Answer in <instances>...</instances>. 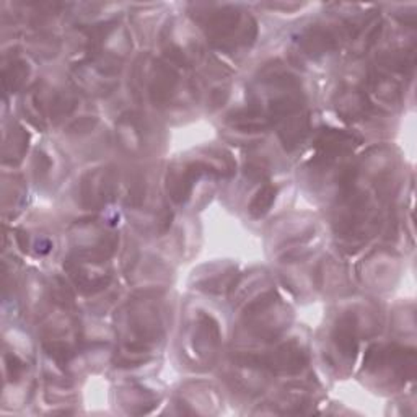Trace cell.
<instances>
[{
	"label": "cell",
	"instance_id": "1",
	"mask_svg": "<svg viewBox=\"0 0 417 417\" xmlns=\"http://www.w3.org/2000/svg\"><path fill=\"white\" fill-rule=\"evenodd\" d=\"M246 364H255L273 371L282 374H297L307 365V353L295 344H284L278 351L271 352L266 357H246Z\"/></svg>",
	"mask_w": 417,
	"mask_h": 417
},
{
	"label": "cell",
	"instance_id": "2",
	"mask_svg": "<svg viewBox=\"0 0 417 417\" xmlns=\"http://www.w3.org/2000/svg\"><path fill=\"white\" fill-rule=\"evenodd\" d=\"M202 175L201 165L199 162L191 163L183 170H171L168 173V180H166V188H168V194L175 202H184L189 197L193 189V183L199 176Z\"/></svg>",
	"mask_w": 417,
	"mask_h": 417
},
{
	"label": "cell",
	"instance_id": "3",
	"mask_svg": "<svg viewBox=\"0 0 417 417\" xmlns=\"http://www.w3.org/2000/svg\"><path fill=\"white\" fill-rule=\"evenodd\" d=\"M353 142H356V137L352 134L336 129H326L321 133L318 140H316V147H318L321 155L333 158L339 155V153L351 151L353 145H356Z\"/></svg>",
	"mask_w": 417,
	"mask_h": 417
},
{
	"label": "cell",
	"instance_id": "4",
	"mask_svg": "<svg viewBox=\"0 0 417 417\" xmlns=\"http://www.w3.org/2000/svg\"><path fill=\"white\" fill-rule=\"evenodd\" d=\"M300 44L307 52L323 54V52H328L329 49H333L336 43H334V38L331 36L329 31L315 28V30L307 31V33L302 36Z\"/></svg>",
	"mask_w": 417,
	"mask_h": 417
},
{
	"label": "cell",
	"instance_id": "5",
	"mask_svg": "<svg viewBox=\"0 0 417 417\" xmlns=\"http://www.w3.org/2000/svg\"><path fill=\"white\" fill-rule=\"evenodd\" d=\"M334 341H336V346L339 351H341L344 356L352 359L357 352V339H356V329L351 321L347 318H344L341 323L338 324L336 331H334Z\"/></svg>",
	"mask_w": 417,
	"mask_h": 417
},
{
	"label": "cell",
	"instance_id": "6",
	"mask_svg": "<svg viewBox=\"0 0 417 417\" xmlns=\"http://www.w3.org/2000/svg\"><path fill=\"white\" fill-rule=\"evenodd\" d=\"M275 194H278V189L274 186L266 184L264 188H261L251 204H249V214H251V217L260 219V217L267 214L275 201Z\"/></svg>",
	"mask_w": 417,
	"mask_h": 417
},
{
	"label": "cell",
	"instance_id": "7",
	"mask_svg": "<svg viewBox=\"0 0 417 417\" xmlns=\"http://www.w3.org/2000/svg\"><path fill=\"white\" fill-rule=\"evenodd\" d=\"M12 66V69L3 72V85H6V88H8V85H10L12 81V90H17L23 84V79L26 74H28V67H26L23 62H15V64Z\"/></svg>",
	"mask_w": 417,
	"mask_h": 417
},
{
	"label": "cell",
	"instance_id": "8",
	"mask_svg": "<svg viewBox=\"0 0 417 417\" xmlns=\"http://www.w3.org/2000/svg\"><path fill=\"white\" fill-rule=\"evenodd\" d=\"M144 197H145V184L142 181H139V183L133 184V188H130L129 204L130 206H140V202L144 201Z\"/></svg>",
	"mask_w": 417,
	"mask_h": 417
},
{
	"label": "cell",
	"instance_id": "9",
	"mask_svg": "<svg viewBox=\"0 0 417 417\" xmlns=\"http://www.w3.org/2000/svg\"><path fill=\"white\" fill-rule=\"evenodd\" d=\"M48 351L57 362H66L69 359V349L61 342H52L51 346H48Z\"/></svg>",
	"mask_w": 417,
	"mask_h": 417
},
{
	"label": "cell",
	"instance_id": "10",
	"mask_svg": "<svg viewBox=\"0 0 417 417\" xmlns=\"http://www.w3.org/2000/svg\"><path fill=\"white\" fill-rule=\"evenodd\" d=\"M6 364H7V371L10 374L12 378H17L18 375L21 374V370H23V364H21L15 356H7Z\"/></svg>",
	"mask_w": 417,
	"mask_h": 417
},
{
	"label": "cell",
	"instance_id": "11",
	"mask_svg": "<svg viewBox=\"0 0 417 417\" xmlns=\"http://www.w3.org/2000/svg\"><path fill=\"white\" fill-rule=\"evenodd\" d=\"M95 124H97V119H92V117H85V119L77 121L70 129H77L75 133H85V130H92Z\"/></svg>",
	"mask_w": 417,
	"mask_h": 417
}]
</instances>
